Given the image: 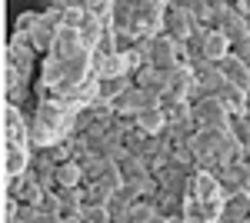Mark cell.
Segmentation results:
<instances>
[{"instance_id":"6da1fadb","label":"cell","mask_w":250,"mask_h":223,"mask_svg":"<svg viewBox=\"0 0 250 223\" xmlns=\"http://www.w3.org/2000/svg\"><path fill=\"white\" fill-rule=\"evenodd\" d=\"M94 74V63H90V54H80L74 60H54L47 57V63L40 67L37 74V90L54 93L57 100H70L77 87Z\"/></svg>"},{"instance_id":"7a4b0ae2","label":"cell","mask_w":250,"mask_h":223,"mask_svg":"<svg viewBox=\"0 0 250 223\" xmlns=\"http://www.w3.org/2000/svg\"><path fill=\"white\" fill-rule=\"evenodd\" d=\"M164 10H167V3H160V0H134L137 40L164 34Z\"/></svg>"},{"instance_id":"3957f363","label":"cell","mask_w":250,"mask_h":223,"mask_svg":"<svg viewBox=\"0 0 250 223\" xmlns=\"http://www.w3.org/2000/svg\"><path fill=\"white\" fill-rule=\"evenodd\" d=\"M190 113L197 130H230V110L217 97H204L200 103H190Z\"/></svg>"},{"instance_id":"277c9868","label":"cell","mask_w":250,"mask_h":223,"mask_svg":"<svg viewBox=\"0 0 250 223\" xmlns=\"http://www.w3.org/2000/svg\"><path fill=\"white\" fill-rule=\"evenodd\" d=\"M197 30H200V27H197V23H193V17L187 14L184 0L167 3V10H164V37L177 40V43H187Z\"/></svg>"},{"instance_id":"5b68a950","label":"cell","mask_w":250,"mask_h":223,"mask_svg":"<svg viewBox=\"0 0 250 223\" xmlns=\"http://www.w3.org/2000/svg\"><path fill=\"white\" fill-rule=\"evenodd\" d=\"M213 30L224 34L230 47L250 37V23L240 17V14H233V10H230V0H220V14H217V20H213Z\"/></svg>"},{"instance_id":"8992f818","label":"cell","mask_w":250,"mask_h":223,"mask_svg":"<svg viewBox=\"0 0 250 223\" xmlns=\"http://www.w3.org/2000/svg\"><path fill=\"white\" fill-rule=\"evenodd\" d=\"M34 63H37V50L27 43V37L14 34L10 43H7V70H14V74L23 80V77L34 70Z\"/></svg>"},{"instance_id":"52a82bcc","label":"cell","mask_w":250,"mask_h":223,"mask_svg":"<svg viewBox=\"0 0 250 223\" xmlns=\"http://www.w3.org/2000/svg\"><path fill=\"white\" fill-rule=\"evenodd\" d=\"M43 186L37 183V177L27 170L23 177H17V180H7V197H10V206H20V203H34L40 206V200H43Z\"/></svg>"},{"instance_id":"ba28073f","label":"cell","mask_w":250,"mask_h":223,"mask_svg":"<svg viewBox=\"0 0 250 223\" xmlns=\"http://www.w3.org/2000/svg\"><path fill=\"white\" fill-rule=\"evenodd\" d=\"M130 83H134L137 90L154 93L157 100H160L164 93L170 90V74H164V70H157V67H150V63H144V67H137L134 74H130Z\"/></svg>"},{"instance_id":"9c48e42d","label":"cell","mask_w":250,"mask_h":223,"mask_svg":"<svg viewBox=\"0 0 250 223\" xmlns=\"http://www.w3.org/2000/svg\"><path fill=\"white\" fill-rule=\"evenodd\" d=\"M217 180L224 186V197H233V193H250V163H227V167L217 170Z\"/></svg>"},{"instance_id":"30bf717a","label":"cell","mask_w":250,"mask_h":223,"mask_svg":"<svg viewBox=\"0 0 250 223\" xmlns=\"http://www.w3.org/2000/svg\"><path fill=\"white\" fill-rule=\"evenodd\" d=\"M110 107H114V113H120V117H137V113H144V110H150V107H157V97H154V93L137 90V87H130L127 93H120Z\"/></svg>"},{"instance_id":"8fae6325","label":"cell","mask_w":250,"mask_h":223,"mask_svg":"<svg viewBox=\"0 0 250 223\" xmlns=\"http://www.w3.org/2000/svg\"><path fill=\"white\" fill-rule=\"evenodd\" d=\"M187 200H224V186L217 180V173H207V170H197L193 173L190 186H187Z\"/></svg>"},{"instance_id":"7c38bea8","label":"cell","mask_w":250,"mask_h":223,"mask_svg":"<svg viewBox=\"0 0 250 223\" xmlns=\"http://www.w3.org/2000/svg\"><path fill=\"white\" fill-rule=\"evenodd\" d=\"M230 137V130H197L190 137V153L197 160L204 157H217V150L224 147V140Z\"/></svg>"},{"instance_id":"4fadbf2b","label":"cell","mask_w":250,"mask_h":223,"mask_svg":"<svg viewBox=\"0 0 250 223\" xmlns=\"http://www.w3.org/2000/svg\"><path fill=\"white\" fill-rule=\"evenodd\" d=\"M80 54H90V50L80 43V34L70 30V27H60L57 37H54V50H50V57H54V60H74V57H80Z\"/></svg>"},{"instance_id":"5bb4252c","label":"cell","mask_w":250,"mask_h":223,"mask_svg":"<svg viewBox=\"0 0 250 223\" xmlns=\"http://www.w3.org/2000/svg\"><path fill=\"white\" fill-rule=\"evenodd\" d=\"M154 206H157V213H160V220H184L187 197L184 193H170V190H157Z\"/></svg>"},{"instance_id":"9a60e30c","label":"cell","mask_w":250,"mask_h":223,"mask_svg":"<svg viewBox=\"0 0 250 223\" xmlns=\"http://www.w3.org/2000/svg\"><path fill=\"white\" fill-rule=\"evenodd\" d=\"M110 30L127 34L137 40V23H134V0H114L110 7Z\"/></svg>"},{"instance_id":"2e32d148","label":"cell","mask_w":250,"mask_h":223,"mask_svg":"<svg viewBox=\"0 0 250 223\" xmlns=\"http://www.w3.org/2000/svg\"><path fill=\"white\" fill-rule=\"evenodd\" d=\"M30 160H34V153L27 147H3V173H7V180L23 177L30 170Z\"/></svg>"},{"instance_id":"e0dca14e","label":"cell","mask_w":250,"mask_h":223,"mask_svg":"<svg viewBox=\"0 0 250 223\" xmlns=\"http://www.w3.org/2000/svg\"><path fill=\"white\" fill-rule=\"evenodd\" d=\"M220 70H224V77H227V83L230 87H237V90H250V67L244 63V60H237V57H224L220 60Z\"/></svg>"},{"instance_id":"ac0fdd59","label":"cell","mask_w":250,"mask_h":223,"mask_svg":"<svg viewBox=\"0 0 250 223\" xmlns=\"http://www.w3.org/2000/svg\"><path fill=\"white\" fill-rule=\"evenodd\" d=\"M90 63H94V77L100 80H107V77H130V67H127V57H90Z\"/></svg>"},{"instance_id":"d6986e66","label":"cell","mask_w":250,"mask_h":223,"mask_svg":"<svg viewBox=\"0 0 250 223\" xmlns=\"http://www.w3.org/2000/svg\"><path fill=\"white\" fill-rule=\"evenodd\" d=\"M77 163L83 167V186L87 183H104V177L114 167V160H107V157H90V153H83Z\"/></svg>"},{"instance_id":"ffe728a7","label":"cell","mask_w":250,"mask_h":223,"mask_svg":"<svg viewBox=\"0 0 250 223\" xmlns=\"http://www.w3.org/2000/svg\"><path fill=\"white\" fill-rule=\"evenodd\" d=\"M224 57H230V43H227V37H224V34H217V30H207L204 47H200V60L220 63Z\"/></svg>"},{"instance_id":"44dd1931","label":"cell","mask_w":250,"mask_h":223,"mask_svg":"<svg viewBox=\"0 0 250 223\" xmlns=\"http://www.w3.org/2000/svg\"><path fill=\"white\" fill-rule=\"evenodd\" d=\"M134 87L130 83V77H107V80H100L97 77V100H104V103H114L120 93H127Z\"/></svg>"},{"instance_id":"7402d4cb","label":"cell","mask_w":250,"mask_h":223,"mask_svg":"<svg viewBox=\"0 0 250 223\" xmlns=\"http://www.w3.org/2000/svg\"><path fill=\"white\" fill-rule=\"evenodd\" d=\"M224 220L244 223L250 220V193H233V197H224Z\"/></svg>"},{"instance_id":"603a6c76","label":"cell","mask_w":250,"mask_h":223,"mask_svg":"<svg viewBox=\"0 0 250 223\" xmlns=\"http://www.w3.org/2000/svg\"><path fill=\"white\" fill-rule=\"evenodd\" d=\"M134 123L140 127L144 133H150V137H157V133L167 127V113L160 110V103L157 107H150V110H144V113H137L134 117Z\"/></svg>"},{"instance_id":"cb8c5ba5","label":"cell","mask_w":250,"mask_h":223,"mask_svg":"<svg viewBox=\"0 0 250 223\" xmlns=\"http://www.w3.org/2000/svg\"><path fill=\"white\" fill-rule=\"evenodd\" d=\"M130 213H134V200L120 190L110 197V203H107V220L110 223H130Z\"/></svg>"},{"instance_id":"d4e9b609","label":"cell","mask_w":250,"mask_h":223,"mask_svg":"<svg viewBox=\"0 0 250 223\" xmlns=\"http://www.w3.org/2000/svg\"><path fill=\"white\" fill-rule=\"evenodd\" d=\"M193 87H197V77H193L190 67H177L170 74V90L177 93V97H184V100H190Z\"/></svg>"},{"instance_id":"484cf974","label":"cell","mask_w":250,"mask_h":223,"mask_svg":"<svg viewBox=\"0 0 250 223\" xmlns=\"http://www.w3.org/2000/svg\"><path fill=\"white\" fill-rule=\"evenodd\" d=\"M117 167H120V173H124V183H137V180H144V177L150 173V167H147L140 157H124Z\"/></svg>"},{"instance_id":"4316f807","label":"cell","mask_w":250,"mask_h":223,"mask_svg":"<svg viewBox=\"0 0 250 223\" xmlns=\"http://www.w3.org/2000/svg\"><path fill=\"white\" fill-rule=\"evenodd\" d=\"M57 186H83V167L77 160H67L57 167Z\"/></svg>"},{"instance_id":"83f0119b","label":"cell","mask_w":250,"mask_h":223,"mask_svg":"<svg viewBox=\"0 0 250 223\" xmlns=\"http://www.w3.org/2000/svg\"><path fill=\"white\" fill-rule=\"evenodd\" d=\"M217 100H220V103L230 110V117H233V113H244V110H247V93L237 90V87H230V83L220 90V97H217Z\"/></svg>"},{"instance_id":"f1b7e54d","label":"cell","mask_w":250,"mask_h":223,"mask_svg":"<svg viewBox=\"0 0 250 223\" xmlns=\"http://www.w3.org/2000/svg\"><path fill=\"white\" fill-rule=\"evenodd\" d=\"M110 197H114V193H110L104 183H87L83 186V206H107Z\"/></svg>"},{"instance_id":"f546056e","label":"cell","mask_w":250,"mask_h":223,"mask_svg":"<svg viewBox=\"0 0 250 223\" xmlns=\"http://www.w3.org/2000/svg\"><path fill=\"white\" fill-rule=\"evenodd\" d=\"M230 133H233V140L240 143V147H247L250 143V113H233L230 117Z\"/></svg>"},{"instance_id":"4dcf8cb0","label":"cell","mask_w":250,"mask_h":223,"mask_svg":"<svg viewBox=\"0 0 250 223\" xmlns=\"http://www.w3.org/2000/svg\"><path fill=\"white\" fill-rule=\"evenodd\" d=\"M130 223H160V213H157L154 200H140V203H134Z\"/></svg>"},{"instance_id":"1f68e13d","label":"cell","mask_w":250,"mask_h":223,"mask_svg":"<svg viewBox=\"0 0 250 223\" xmlns=\"http://www.w3.org/2000/svg\"><path fill=\"white\" fill-rule=\"evenodd\" d=\"M80 220L83 223H110L107 220V206H80Z\"/></svg>"},{"instance_id":"d6a6232c","label":"cell","mask_w":250,"mask_h":223,"mask_svg":"<svg viewBox=\"0 0 250 223\" xmlns=\"http://www.w3.org/2000/svg\"><path fill=\"white\" fill-rule=\"evenodd\" d=\"M34 223H60V217H54V213H40Z\"/></svg>"},{"instance_id":"836d02e7","label":"cell","mask_w":250,"mask_h":223,"mask_svg":"<svg viewBox=\"0 0 250 223\" xmlns=\"http://www.w3.org/2000/svg\"><path fill=\"white\" fill-rule=\"evenodd\" d=\"M244 163H250V143L244 147Z\"/></svg>"},{"instance_id":"e575fe53","label":"cell","mask_w":250,"mask_h":223,"mask_svg":"<svg viewBox=\"0 0 250 223\" xmlns=\"http://www.w3.org/2000/svg\"><path fill=\"white\" fill-rule=\"evenodd\" d=\"M160 223H184V220H160Z\"/></svg>"}]
</instances>
